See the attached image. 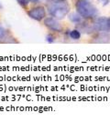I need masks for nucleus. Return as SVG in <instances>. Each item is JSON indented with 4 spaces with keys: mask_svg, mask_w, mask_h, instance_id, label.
<instances>
[{
    "mask_svg": "<svg viewBox=\"0 0 110 122\" xmlns=\"http://www.w3.org/2000/svg\"><path fill=\"white\" fill-rule=\"evenodd\" d=\"M93 43H109L110 42V34L108 32H102L98 33L94 36Z\"/></svg>",
    "mask_w": 110,
    "mask_h": 122,
    "instance_id": "nucleus-7",
    "label": "nucleus"
},
{
    "mask_svg": "<svg viewBox=\"0 0 110 122\" xmlns=\"http://www.w3.org/2000/svg\"><path fill=\"white\" fill-rule=\"evenodd\" d=\"M69 36H70V37H71L72 39L78 40V39L81 38V33H80V31H79L78 29H74V30H72L70 32Z\"/></svg>",
    "mask_w": 110,
    "mask_h": 122,
    "instance_id": "nucleus-10",
    "label": "nucleus"
},
{
    "mask_svg": "<svg viewBox=\"0 0 110 122\" xmlns=\"http://www.w3.org/2000/svg\"><path fill=\"white\" fill-rule=\"evenodd\" d=\"M75 7L77 12L84 18H94L98 14L97 8L87 0H77Z\"/></svg>",
    "mask_w": 110,
    "mask_h": 122,
    "instance_id": "nucleus-2",
    "label": "nucleus"
},
{
    "mask_svg": "<svg viewBox=\"0 0 110 122\" xmlns=\"http://www.w3.org/2000/svg\"><path fill=\"white\" fill-rule=\"evenodd\" d=\"M12 39H14V37H11L8 30L3 25H0V43H16Z\"/></svg>",
    "mask_w": 110,
    "mask_h": 122,
    "instance_id": "nucleus-6",
    "label": "nucleus"
},
{
    "mask_svg": "<svg viewBox=\"0 0 110 122\" xmlns=\"http://www.w3.org/2000/svg\"><path fill=\"white\" fill-rule=\"evenodd\" d=\"M94 27L95 31H103V32H108L107 28V18L101 16L96 18L94 22Z\"/></svg>",
    "mask_w": 110,
    "mask_h": 122,
    "instance_id": "nucleus-5",
    "label": "nucleus"
},
{
    "mask_svg": "<svg viewBox=\"0 0 110 122\" xmlns=\"http://www.w3.org/2000/svg\"><path fill=\"white\" fill-rule=\"evenodd\" d=\"M69 19L72 21L73 23H75V24H78L81 22L82 20V16L81 15L79 14V13H71L70 15H69Z\"/></svg>",
    "mask_w": 110,
    "mask_h": 122,
    "instance_id": "nucleus-9",
    "label": "nucleus"
},
{
    "mask_svg": "<svg viewBox=\"0 0 110 122\" xmlns=\"http://www.w3.org/2000/svg\"><path fill=\"white\" fill-rule=\"evenodd\" d=\"M98 2H99L100 4H102L103 5H106L109 4V0H98Z\"/></svg>",
    "mask_w": 110,
    "mask_h": 122,
    "instance_id": "nucleus-13",
    "label": "nucleus"
},
{
    "mask_svg": "<svg viewBox=\"0 0 110 122\" xmlns=\"http://www.w3.org/2000/svg\"><path fill=\"white\" fill-rule=\"evenodd\" d=\"M0 8H2V5L1 4H0Z\"/></svg>",
    "mask_w": 110,
    "mask_h": 122,
    "instance_id": "nucleus-16",
    "label": "nucleus"
},
{
    "mask_svg": "<svg viewBox=\"0 0 110 122\" xmlns=\"http://www.w3.org/2000/svg\"><path fill=\"white\" fill-rule=\"evenodd\" d=\"M79 28L80 30H82L84 33L86 34H91L94 32V23L93 24H90V23H82L79 25Z\"/></svg>",
    "mask_w": 110,
    "mask_h": 122,
    "instance_id": "nucleus-8",
    "label": "nucleus"
},
{
    "mask_svg": "<svg viewBox=\"0 0 110 122\" xmlns=\"http://www.w3.org/2000/svg\"><path fill=\"white\" fill-rule=\"evenodd\" d=\"M28 15L36 21H41L46 16V10L42 5H38L32 7L30 10L28 11Z\"/></svg>",
    "mask_w": 110,
    "mask_h": 122,
    "instance_id": "nucleus-3",
    "label": "nucleus"
},
{
    "mask_svg": "<svg viewBox=\"0 0 110 122\" xmlns=\"http://www.w3.org/2000/svg\"><path fill=\"white\" fill-rule=\"evenodd\" d=\"M41 0H30V2H32V3H38V2H40Z\"/></svg>",
    "mask_w": 110,
    "mask_h": 122,
    "instance_id": "nucleus-15",
    "label": "nucleus"
},
{
    "mask_svg": "<svg viewBox=\"0 0 110 122\" xmlns=\"http://www.w3.org/2000/svg\"><path fill=\"white\" fill-rule=\"evenodd\" d=\"M44 25L49 29L55 32H63V25L59 23V21L54 17H45L44 18Z\"/></svg>",
    "mask_w": 110,
    "mask_h": 122,
    "instance_id": "nucleus-4",
    "label": "nucleus"
},
{
    "mask_svg": "<svg viewBox=\"0 0 110 122\" xmlns=\"http://www.w3.org/2000/svg\"><path fill=\"white\" fill-rule=\"evenodd\" d=\"M50 15L56 19L64 18L70 11V5L65 0H51L47 4Z\"/></svg>",
    "mask_w": 110,
    "mask_h": 122,
    "instance_id": "nucleus-1",
    "label": "nucleus"
},
{
    "mask_svg": "<svg viewBox=\"0 0 110 122\" xmlns=\"http://www.w3.org/2000/svg\"><path fill=\"white\" fill-rule=\"evenodd\" d=\"M17 3H18L22 7H24V8H26L27 6H28V5L30 3V0H17Z\"/></svg>",
    "mask_w": 110,
    "mask_h": 122,
    "instance_id": "nucleus-11",
    "label": "nucleus"
},
{
    "mask_svg": "<svg viewBox=\"0 0 110 122\" xmlns=\"http://www.w3.org/2000/svg\"><path fill=\"white\" fill-rule=\"evenodd\" d=\"M54 40H55V37H54L53 35H52V34L47 35V36H46V41H47L48 43H53Z\"/></svg>",
    "mask_w": 110,
    "mask_h": 122,
    "instance_id": "nucleus-12",
    "label": "nucleus"
},
{
    "mask_svg": "<svg viewBox=\"0 0 110 122\" xmlns=\"http://www.w3.org/2000/svg\"><path fill=\"white\" fill-rule=\"evenodd\" d=\"M107 28L108 32H110V17H107Z\"/></svg>",
    "mask_w": 110,
    "mask_h": 122,
    "instance_id": "nucleus-14",
    "label": "nucleus"
}]
</instances>
